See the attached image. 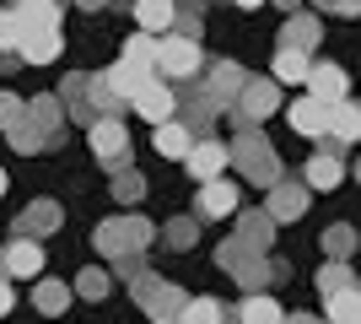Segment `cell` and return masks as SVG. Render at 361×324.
I'll use <instances>...</instances> for the list:
<instances>
[{
	"label": "cell",
	"mask_w": 361,
	"mask_h": 324,
	"mask_svg": "<svg viewBox=\"0 0 361 324\" xmlns=\"http://www.w3.org/2000/svg\"><path fill=\"white\" fill-rule=\"evenodd\" d=\"M146 76H157V71H151V65H135V60H124V54H119L114 65H108V81L119 87V97H124V103H130V92H135V87H140Z\"/></svg>",
	"instance_id": "obj_33"
},
{
	"label": "cell",
	"mask_w": 361,
	"mask_h": 324,
	"mask_svg": "<svg viewBox=\"0 0 361 324\" xmlns=\"http://www.w3.org/2000/svg\"><path fill=\"white\" fill-rule=\"evenodd\" d=\"M232 238H243L248 248H259V254H264V248L275 244V222H270V211H238V232H232Z\"/></svg>",
	"instance_id": "obj_25"
},
{
	"label": "cell",
	"mask_w": 361,
	"mask_h": 324,
	"mask_svg": "<svg viewBox=\"0 0 361 324\" xmlns=\"http://www.w3.org/2000/svg\"><path fill=\"white\" fill-rule=\"evenodd\" d=\"M307 92L324 97V103H340V97L350 92V76L340 65H313V71H307Z\"/></svg>",
	"instance_id": "obj_22"
},
{
	"label": "cell",
	"mask_w": 361,
	"mask_h": 324,
	"mask_svg": "<svg viewBox=\"0 0 361 324\" xmlns=\"http://www.w3.org/2000/svg\"><path fill=\"white\" fill-rule=\"evenodd\" d=\"M60 103H65V119H75V124H92V119H97L92 103H87V71H71V76H65Z\"/></svg>",
	"instance_id": "obj_24"
},
{
	"label": "cell",
	"mask_w": 361,
	"mask_h": 324,
	"mask_svg": "<svg viewBox=\"0 0 361 324\" xmlns=\"http://www.w3.org/2000/svg\"><path fill=\"white\" fill-rule=\"evenodd\" d=\"M221 324H243V319H238V313H232V308H226V319H221Z\"/></svg>",
	"instance_id": "obj_51"
},
{
	"label": "cell",
	"mask_w": 361,
	"mask_h": 324,
	"mask_svg": "<svg viewBox=\"0 0 361 324\" xmlns=\"http://www.w3.org/2000/svg\"><path fill=\"white\" fill-rule=\"evenodd\" d=\"M11 297H16V292H11V281L0 276V319H6V313H11Z\"/></svg>",
	"instance_id": "obj_46"
},
{
	"label": "cell",
	"mask_w": 361,
	"mask_h": 324,
	"mask_svg": "<svg viewBox=\"0 0 361 324\" xmlns=\"http://www.w3.org/2000/svg\"><path fill=\"white\" fill-rule=\"evenodd\" d=\"M313 11H334V16H361V0H313Z\"/></svg>",
	"instance_id": "obj_45"
},
{
	"label": "cell",
	"mask_w": 361,
	"mask_h": 324,
	"mask_svg": "<svg viewBox=\"0 0 361 324\" xmlns=\"http://www.w3.org/2000/svg\"><path fill=\"white\" fill-rule=\"evenodd\" d=\"M356 179H361V157H356Z\"/></svg>",
	"instance_id": "obj_53"
},
{
	"label": "cell",
	"mask_w": 361,
	"mask_h": 324,
	"mask_svg": "<svg viewBox=\"0 0 361 324\" xmlns=\"http://www.w3.org/2000/svg\"><path fill=\"white\" fill-rule=\"evenodd\" d=\"M27 119V97H16V92H0V130H11V124Z\"/></svg>",
	"instance_id": "obj_43"
},
{
	"label": "cell",
	"mask_w": 361,
	"mask_h": 324,
	"mask_svg": "<svg viewBox=\"0 0 361 324\" xmlns=\"http://www.w3.org/2000/svg\"><path fill=\"white\" fill-rule=\"evenodd\" d=\"M221 319H226V303H221V297H189L173 324H221Z\"/></svg>",
	"instance_id": "obj_32"
},
{
	"label": "cell",
	"mask_w": 361,
	"mask_h": 324,
	"mask_svg": "<svg viewBox=\"0 0 361 324\" xmlns=\"http://www.w3.org/2000/svg\"><path fill=\"white\" fill-rule=\"evenodd\" d=\"M71 287H65V281H38V287H32V308L38 313H49V319H60L65 308H71Z\"/></svg>",
	"instance_id": "obj_28"
},
{
	"label": "cell",
	"mask_w": 361,
	"mask_h": 324,
	"mask_svg": "<svg viewBox=\"0 0 361 324\" xmlns=\"http://www.w3.org/2000/svg\"><path fill=\"white\" fill-rule=\"evenodd\" d=\"M318 38H324L318 16H313V11H291L286 22H281V38H275V44H281V49H307V54H313Z\"/></svg>",
	"instance_id": "obj_17"
},
{
	"label": "cell",
	"mask_w": 361,
	"mask_h": 324,
	"mask_svg": "<svg viewBox=\"0 0 361 324\" xmlns=\"http://www.w3.org/2000/svg\"><path fill=\"white\" fill-rule=\"evenodd\" d=\"M60 54V28H49V32H32L27 44L16 49V60H27V65H49Z\"/></svg>",
	"instance_id": "obj_35"
},
{
	"label": "cell",
	"mask_w": 361,
	"mask_h": 324,
	"mask_svg": "<svg viewBox=\"0 0 361 324\" xmlns=\"http://www.w3.org/2000/svg\"><path fill=\"white\" fill-rule=\"evenodd\" d=\"M232 6H238V11H254V6H264V0H232Z\"/></svg>",
	"instance_id": "obj_49"
},
{
	"label": "cell",
	"mask_w": 361,
	"mask_h": 324,
	"mask_svg": "<svg viewBox=\"0 0 361 324\" xmlns=\"http://www.w3.org/2000/svg\"><path fill=\"white\" fill-rule=\"evenodd\" d=\"M114 195H119L124 205H135L140 195H146V179H140L135 168H114Z\"/></svg>",
	"instance_id": "obj_41"
},
{
	"label": "cell",
	"mask_w": 361,
	"mask_h": 324,
	"mask_svg": "<svg viewBox=\"0 0 361 324\" xmlns=\"http://www.w3.org/2000/svg\"><path fill=\"white\" fill-rule=\"evenodd\" d=\"M324 313H329V324H361V287H345V292L324 297Z\"/></svg>",
	"instance_id": "obj_34"
},
{
	"label": "cell",
	"mask_w": 361,
	"mask_h": 324,
	"mask_svg": "<svg viewBox=\"0 0 361 324\" xmlns=\"http://www.w3.org/2000/svg\"><path fill=\"white\" fill-rule=\"evenodd\" d=\"M189 146H195V136H189L178 119H162V124H157V152H162V157L183 162V157H189Z\"/></svg>",
	"instance_id": "obj_30"
},
{
	"label": "cell",
	"mask_w": 361,
	"mask_h": 324,
	"mask_svg": "<svg viewBox=\"0 0 361 324\" xmlns=\"http://www.w3.org/2000/svg\"><path fill=\"white\" fill-rule=\"evenodd\" d=\"M340 179H345L340 152H313V157H307V168H302V184H307V189H334Z\"/></svg>",
	"instance_id": "obj_20"
},
{
	"label": "cell",
	"mask_w": 361,
	"mask_h": 324,
	"mask_svg": "<svg viewBox=\"0 0 361 324\" xmlns=\"http://www.w3.org/2000/svg\"><path fill=\"white\" fill-rule=\"evenodd\" d=\"M238 211V184H232V179H205V184H200V216H232Z\"/></svg>",
	"instance_id": "obj_19"
},
{
	"label": "cell",
	"mask_w": 361,
	"mask_h": 324,
	"mask_svg": "<svg viewBox=\"0 0 361 324\" xmlns=\"http://www.w3.org/2000/svg\"><path fill=\"white\" fill-rule=\"evenodd\" d=\"M356 238H361V232L350 227V222H334V227H324V254H329V260H350Z\"/></svg>",
	"instance_id": "obj_36"
},
{
	"label": "cell",
	"mask_w": 361,
	"mask_h": 324,
	"mask_svg": "<svg viewBox=\"0 0 361 324\" xmlns=\"http://www.w3.org/2000/svg\"><path fill=\"white\" fill-rule=\"evenodd\" d=\"M238 319L243 324H281V319H286V308H281L270 292H248V303L238 308Z\"/></svg>",
	"instance_id": "obj_31"
},
{
	"label": "cell",
	"mask_w": 361,
	"mask_h": 324,
	"mask_svg": "<svg viewBox=\"0 0 361 324\" xmlns=\"http://www.w3.org/2000/svg\"><path fill=\"white\" fill-rule=\"evenodd\" d=\"M162 244H167V248H178V254H183V248H195V244H200L195 216H173V222L162 227Z\"/></svg>",
	"instance_id": "obj_38"
},
{
	"label": "cell",
	"mask_w": 361,
	"mask_h": 324,
	"mask_svg": "<svg viewBox=\"0 0 361 324\" xmlns=\"http://www.w3.org/2000/svg\"><path fill=\"white\" fill-rule=\"evenodd\" d=\"M27 124H32V130H44L49 140L60 136V124H65V103H60V92L27 97Z\"/></svg>",
	"instance_id": "obj_21"
},
{
	"label": "cell",
	"mask_w": 361,
	"mask_h": 324,
	"mask_svg": "<svg viewBox=\"0 0 361 324\" xmlns=\"http://www.w3.org/2000/svg\"><path fill=\"white\" fill-rule=\"evenodd\" d=\"M173 32L200 44V32H205V0H173Z\"/></svg>",
	"instance_id": "obj_29"
},
{
	"label": "cell",
	"mask_w": 361,
	"mask_h": 324,
	"mask_svg": "<svg viewBox=\"0 0 361 324\" xmlns=\"http://www.w3.org/2000/svg\"><path fill=\"white\" fill-rule=\"evenodd\" d=\"M119 54H124V60H135V65H151V71H157V38H151V32H135V38H130Z\"/></svg>",
	"instance_id": "obj_42"
},
{
	"label": "cell",
	"mask_w": 361,
	"mask_h": 324,
	"mask_svg": "<svg viewBox=\"0 0 361 324\" xmlns=\"http://www.w3.org/2000/svg\"><path fill=\"white\" fill-rule=\"evenodd\" d=\"M130 108H135L146 124H162V119H173V114H178V92H173L162 76H146L135 92H130Z\"/></svg>",
	"instance_id": "obj_10"
},
{
	"label": "cell",
	"mask_w": 361,
	"mask_h": 324,
	"mask_svg": "<svg viewBox=\"0 0 361 324\" xmlns=\"http://www.w3.org/2000/svg\"><path fill=\"white\" fill-rule=\"evenodd\" d=\"M232 124H238V130H232V146H226V152H232L238 173L248 179V184H264V189H270L275 179L286 173V168H281V152L264 140V130H259V124L238 119V114H232Z\"/></svg>",
	"instance_id": "obj_2"
},
{
	"label": "cell",
	"mask_w": 361,
	"mask_h": 324,
	"mask_svg": "<svg viewBox=\"0 0 361 324\" xmlns=\"http://www.w3.org/2000/svg\"><path fill=\"white\" fill-rule=\"evenodd\" d=\"M130 292H135L140 313H151V324H173V319H178V308L189 303V292H183V287H173V281H162V276H151V270H140V276L130 281Z\"/></svg>",
	"instance_id": "obj_5"
},
{
	"label": "cell",
	"mask_w": 361,
	"mask_h": 324,
	"mask_svg": "<svg viewBox=\"0 0 361 324\" xmlns=\"http://www.w3.org/2000/svg\"><path fill=\"white\" fill-rule=\"evenodd\" d=\"M324 152H340L345 157L350 140H361V103L356 97H340V103H329V130H324Z\"/></svg>",
	"instance_id": "obj_12"
},
{
	"label": "cell",
	"mask_w": 361,
	"mask_h": 324,
	"mask_svg": "<svg viewBox=\"0 0 361 324\" xmlns=\"http://www.w3.org/2000/svg\"><path fill=\"white\" fill-rule=\"evenodd\" d=\"M6 140H11V152H22V157H32V152H44V146H49V136H44V130H32L27 119L11 124V130H6Z\"/></svg>",
	"instance_id": "obj_40"
},
{
	"label": "cell",
	"mask_w": 361,
	"mask_h": 324,
	"mask_svg": "<svg viewBox=\"0 0 361 324\" xmlns=\"http://www.w3.org/2000/svg\"><path fill=\"white\" fill-rule=\"evenodd\" d=\"M60 222H65V211H60L54 200H32L27 211L11 222V232H16V238H49V232L60 227Z\"/></svg>",
	"instance_id": "obj_16"
},
{
	"label": "cell",
	"mask_w": 361,
	"mask_h": 324,
	"mask_svg": "<svg viewBox=\"0 0 361 324\" xmlns=\"http://www.w3.org/2000/svg\"><path fill=\"white\" fill-rule=\"evenodd\" d=\"M195 81L205 87V92H211V103L226 114V108L238 103L243 81H248V71H243L238 60H205V65H200V76H195Z\"/></svg>",
	"instance_id": "obj_8"
},
{
	"label": "cell",
	"mask_w": 361,
	"mask_h": 324,
	"mask_svg": "<svg viewBox=\"0 0 361 324\" xmlns=\"http://www.w3.org/2000/svg\"><path fill=\"white\" fill-rule=\"evenodd\" d=\"M307 71H313V54H307V49H281L275 44V81H281V87L307 81Z\"/></svg>",
	"instance_id": "obj_26"
},
{
	"label": "cell",
	"mask_w": 361,
	"mask_h": 324,
	"mask_svg": "<svg viewBox=\"0 0 361 324\" xmlns=\"http://www.w3.org/2000/svg\"><path fill=\"white\" fill-rule=\"evenodd\" d=\"M108 265H114L108 276H119V281H135L140 270H146V265H140V248H135V254H119V260H108Z\"/></svg>",
	"instance_id": "obj_44"
},
{
	"label": "cell",
	"mask_w": 361,
	"mask_h": 324,
	"mask_svg": "<svg viewBox=\"0 0 361 324\" xmlns=\"http://www.w3.org/2000/svg\"><path fill=\"white\" fill-rule=\"evenodd\" d=\"M87 103H92V114H114V119H119V108H130L119 97V87L108 81V71H87Z\"/></svg>",
	"instance_id": "obj_23"
},
{
	"label": "cell",
	"mask_w": 361,
	"mask_h": 324,
	"mask_svg": "<svg viewBox=\"0 0 361 324\" xmlns=\"http://www.w3.org/2000/svg\"><path fill=\"white\" fill-rule=\"evenodd\" d=\"M135 22H140V32H151V38L173 32V0H135Z\"/></svg>",
	"instance_id": "obj_27"
},
{
	"label": "cell",
	"mask_w": 361,
	"mask_h": 324,
	"mask_svg": "<svg viewBox=\"0 0 361 324\" xmlns=\"http://www.w3.org/2000/svg\"><path fill=\"white\" fill-rule=\"evenodd\" d=\"M345 287H356V270H350L345 260H329L324 270H318V292L334 297V292H345Z\"/></svg>",
	"instance_id": "obj_37"
},
{
	"label": "cell",
	"mask_w": 361,
	"mask_h": 324,
	"mask_svg": "<svg viewBox=\"0 0 361 324\" xmlns=\"http://www.w3.org/2000/svg\"><path fill=\"white\" fill-rule=\"evenodd\" d=\"M0 195H6V168H0Z\"/></svg>",
	"instance_id": "obj_52"
},
{
	"label": "cell",
	"mask_w": 361,
	"mask_h": 324,
	"mask_svg": "<svg viewBox=\"0 0 361 324\" xmlns=\"http://www.w3.org/2000/svg\"><path fill=\"white\" fill-rule=\"evenodd\" d=\"M281 324H329V319H318V313H286Z\"/></svg>",
	"instance_id": "obj_47"
},
{
	"label": "cell",
	"mask_w": 361,
	"mask_h": 324,
	"mask_svg": "<svg viewBox=\"0 0 361 324\" xmlns=\"http://www.w3.org/2000/svg\"><path fill=\"white\" fill-rule=\"evenodd\" d=\"M216 114H221V108L211 103V92H205L200 81H189V87H183V92H178V114H173V119H178L183 130H189V136L200 140V136H211Z\"/></svg>",
	"instance_id": "obj_11"
},
{
	"label": "cell",
	"mask_w": 361,
	"mask_h": 324,
	"mask_svg": "<svg viewBox=\"0 0 361 324\" xmlns=\"http://www.w3.org/2000/svg\"><path fill=\"white\" fill-rule=\"evenodd\" d=\"M291 130H297V136H324V130H329V103H324V97H297V103H291Z\"/></svg>",
	"instance_id": "obj_18"
},
{
	"label": "cell",
	"mask_w": 361,
	"mask_h": 324,
	"mask_svg": "<svg viewBox=\"0 0 361 324\" xmlns=\"http://www.w3.org/2000/svg\"><path fill=\"white\" fill-rule=\"evenodd\" d=\"M151 238H157V227H151L146 216H108L103 227L92 232V248L103 254V260H119V254H146Z\"/></svg>",
	"instance_id": "obj_4"
},
{
	"label": "cell",
	"mask_w": 361,
	"mask_h": 324,
	"mask_svg": "<svg viewBox=\"0 0 361 324\" xmlns=\"http://www.w3.org/2000/svg\"><path fill=\"white\" fill-rule=\"evenodd\" d=\"M87 140H92V157H97L108 173L130 168V130H124L114 114H97V119L87 124Z\"/></svg>",
	"instance_id": "obj_7"
},
{
	"label": "cell",
	"mask_w": 361,
	"mask_h": 324,
	"mask_svg": "<svg viewBox=\"0 0 361 324\" xmlns=\"http://www.w3.org/2000/svg\"><path fill=\"white\" fill-rule=\"evenodd\" d=\"M216 270H221V276H232L243 292H264L270 281H286V276H291L286 260H264V254H259V248H248L243 238H226V244L216 248Z\"/></svg>",
	"instance_id": "obj_1"
},
{
	"label": "cell",
	"mask_w": 361,
	"mask_h": 324,
	"mask_svg": "<svg viewBox=\"0 0 361 324\" xmlns=\"http://www.w3.org/2000/svg\"><path fill=\"white\" fill-rule=\"evenodd\" d=\"M275 6H281V11H297V6H302V0H275Z\"/></svg>",
	"instance_id": "obj_50"
},
{
	"label": "cell",
	"mask_w": 361,
	"mask_h": 324,
	"mask_svg": "<svg viewBox=\"0 0 361 324\" xmlns=\"http://www.w3.org/2000/svg\"><path fill=\"white\" fill-rule=\"evenodd\" d=\"M264 211H270V222H297L302 211H307V184H297V179H275L270 195H264Z\"/></svg>",
	"instance_id": "obj_14"
},
{
	"label": "cell",
	"mask_w": 361,
	"mask_h": 324,
	"mask_svg": "<svg viewBox=\"0 0 361 324\" xmlns=\"http://www.w3.org/2000/svg\"><path fill=\"white\" fill-rule=\"evenodd\" d=\"M60 28V0H6L0 6V54H16L32 32Z\"/></svg>",
	"instance_id": "obj_3"
},
{
	"label": "cell",
	"mask_w": 361,
	"mask_h": 324,
	"mask_svg": "<svg viewBox=\"0 0 361 324\" xmlns=\"http://www.w3.org/2000/svg\"><path fill=\"white\" fill-rule=\"evenodd\" d=\"M205 54H200L195 38H178V32H162L157 38V76L162 81H195Z\"/></svg>",
	"instance_id": "obj_6"
},
{
	"label": "cell",
	"mask_w": 361,
	"mask_h": 324,
	"mask_svg": "<svg viewBox=\"0 0 361 324\" xmlns=\"http://www.w3.org/2000/svg\"><path fill=\"white\" fill-rule=\"evenodd\" d=\"M275 108H281V81H275V76H248V81H243V92H238V103L226 108V114L259 124V119H270Z\"/></svg>",
	"instance_id": "obj_9"
},
{
	"label": "cell",
	"mask_w": 361,
	"mask_h": 324,
	"mask_svg": "<svg viewBox=\"0 0 361 324\" xmlns=\"http://www.w3.org/2000/svg\"><path fill=\"white\" fill-rule=\"evenodd\" d=\"M44 270V248H38V238H16L11 232V244L0 248V276L6 281H32Z\"/></svg>",
	"instance_id": "obj_13"
},
{
	"label": "cell",
	"mask_w": 361,
	"mask_h": 324,
	"mask_svg": "<svg viewBox=\"0 0 361 324\" xmlns=\"http://www.w3.org/2000/svg\"><path fill=\"white\" fill-rule=\"evenodd\" d=\"M189 173H195V184H205V179H221L226 162H232V152H226V140H211V136H200L195 146H189Z\"/></svg>",
	"instance_id": "obj_15"
},
{
	"label": "cell",
	"mask_w": 361,
	"mask_h": 324,
	"mask_svg": "<svg viewBox=\"0 0 361 324\" xmlns=\"http://www.w3.org/2000/svg\"><path fill=\"white\" fill-rule=\"evenodd\" d=\"M71 292H75V297H87V303H103V297L114 292V276H108V270H81Z\"/></svg>",
	"instance_id": "obj_39"
},
{
	"label": "cell",
	"mask_w": 361,
	"mask_h": 324,
	"mask_svg": "<svg viewBox=\"0 0 361 324\" xmlns=\"http://www.w3.org/2000/svg\"><path fill=\"white\" fill-rule=\"evenodd\" d=\"M75 6H81V11H103L108 0H75Z\"/></svg>",
	"instance_id": "obj_48"
}]
</instances>
